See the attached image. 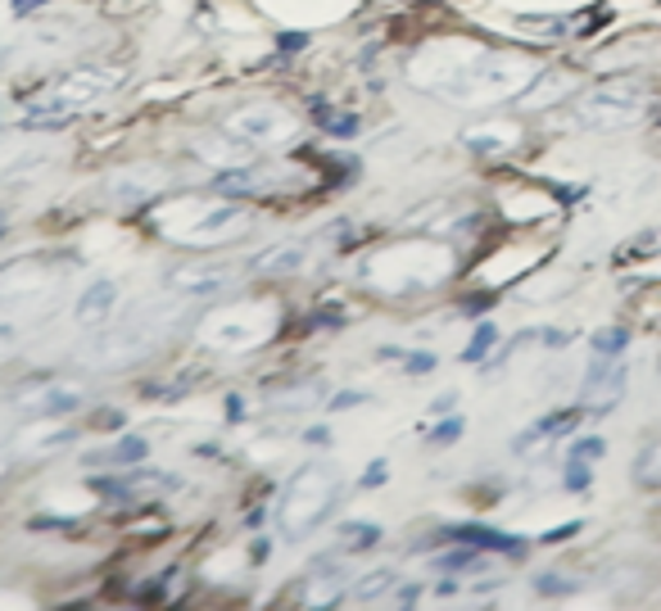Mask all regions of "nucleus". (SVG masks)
<instances>
[{
	"instance_id": "nucleus-18",
	"label": "nucleus",
	"mask_w": 661,
	"mask_h": 611,
	"mask_svg": "<svg viewBox=\"0 0 661 611\" xmlns=\"http://www.w3.org/2000/svg\"><path fill=\"white\" fill-rule=\"evenodd\" d=\"M462 431H466V422L458 412H449L445 422H435L431 431H426V444H435V449H449V444H458L462 439Z\"/></svg>"
},
{
	"instance_id": "nucleus-4",
	"label": "nucleus",
	"mask_w": 661,
	"mask_h": 611,
	"mask_svg": "<svg viewBox=\"0 0 661 611\" xmlns=\"http://www.w3.org/2000/svg\"><path fill=\"white\" fill-rule=\"evenodd\" d=\"M426 544H472V548H485L494 558H526V539L521 535H508V531H494V525H481V521H458V525H439L435 539Z\"/></svg>"
},
{
	"instance_id": "nucleus-30",
	"label": "nucleus",
	"mask_w": 661,
	"mask_h": 611,
	"mask_svg": "<svg viewBox=\"0 0 661 611\" xmlns=\"http://www.w3.org/2000/svg\"><path fill=\"white\" fill-rule=\"evenodd\" d=\"M309 46V33H277V50L295 54V50H304Z\"/></svg>"
},
{
	"instance_id": "nucleus-38",
	"label": "nucleus",
	"mask_w": 661,
	"mask_h": 611,
	"mask_svg": "<svg viewBox=\"0 0 661 611\" xmlns=\"http://www.w3.org/2000/svg\"><path fill=\"white\" fill-rule=\"evenodd\" d=\"M0 236H5V217H0Z\"/></svg>"
},
{
	"instance_id": "nucleus-1",
	"label": "nucleus",
	"mask_w": 661,
	"mask_h": 611,
	"mask_svg": "<svg viewBox=\"0 0 661 611\" xmlns=\"http://www.w3.org/2000/svg\"><path fill=\"white\" fill-rule=\"evenodd\" d=\"M571 114L589 132H621L648 114V82L639 73H602L594 87L575 96Z\"/></svg>"
},
{
	"instance_id": "nucleus-34",
	"label": "nucleus",
	"mask_w": 661,
	"mask_h": 611,
	"mask_svg": "<svg viewBox=\"0 0 661 611\" xmlns=\"http://www.w3.org/2000/svg\"><path fill=\"white\" fill-rule=\"evenodd\" d=\"M41 5H50V0H14V14H33Z\"/></svg>"
},
{
	"instance_id": "nucleus-16",
	"label": "nucleus",
	"mask_w": 661,
	"mask_h": 611,
	"mask_svg": "<svg viewBox=\"0 0 661 611\" xmlns=\"http://www.w3.org/2000/svg\"><path fill=\"white\" fill-rule=\"evenodd\" d=\"M589 485H594V462L566 458V462H562V489H566V494H585Z\"/></svg>"
},
{
	"instance_id": "nucleus-27",
	"label": "nucleus",
	"mask_w": 661,
	"mask_h": 611,
	"mask_svg": "<svg viewBox=\"0 0 661 611\" xmlns=\"http://www.w3.org/2000/svg\"><path fill=\"white\" fill-rule=\"evenodd\" d=\"M385 481H390V462L376 458V462H367V471H363V481H358V485H363V489H381Z\"/></svg>"
},
{
	"instance_id": "nucleus-15",
	"label": "nucleus",
	"mask_w": 661,
	"mask_h": 611,
	"mask_svg": "<svg viewBox=\"0 0 661 611\" xmlns=\"http://www.w3.org/2000/svg\"><path fill=\"white\" fill-rule=\"evenodd\" d=\"M589 349H594V353H625V349H629V326H625V322L598 326L594 336H589Z\"/></svg>"
},
{
	"instance_id": "nucleus-2",
	"label": "nucleus",
	"mask_w": 661,
	"mask_h": 611,
	"mask_svg": "<svg viewBox=\"0 0 661 611\" xmlns=\"http://www.w3.org/2000/svg\"><path fill=\"white\" fill-rule=\"evenodd\" d=\"M336 498H340V476L330 466L313 462L304 471H295V481L286 485L282 494V508H277V521H282V535L290 544H299L304 535H313L317 525L336 512Z\"/></svg>"
},
{
	"instance_id": "nucleus-25",
	"label": "nucleus",
	"mask_w": 661,
	"mask_h": 611,
	"mask_svg": "<svg viewBox=\"0 0 661 611\" xmlns=\"http://www.w3.org/2000/svg\"><path fill=\"white\" fill-rule=\"evenodd\" d=\"M77 403H82L77 395H64V390H54L46 403H37V408H33V416H50V412H73Z\"/></svg>"
},
{
	"instance_id": "nucleus-14",
	"label": "nucleus",
	"mask_w": 661,
	"mask_h": 611,
	"mask_svg": "<svg viewBox=\"0 0 661 611\" xmlns=\"http://www.w3.org/2000/svg\"><path fill=\"white\" fill-rule=\"evenodd\" d=\"M127 485L136 489V498L141 494H169V489H177V476H163V471H146V466H132L127 471Z\"/></svg>"
},
{
	"instance_id": "nucleus-39",
	"label": "nucleus",
	"mask_w": 661,
	"mask_h": 611,
	"mask_svg": "<svg viewBox=\"0 0 661 611\" xmlns=\"http://www.w3.org/2000/svg\"><path fill=\"white\" fill-rule=\"evenodd\" d=\"M652 119H657V123H661V104H657V114H652Z\"/></svg>"
},
{
	"instance_id": "nucleus-8",
	"label": "nucleus",
	"mask_w": 661,
	"mask_h": 611,
	"mask_svg": "<svg viewBox=\"0 0 661 611\" xmlns=\"http://www.w3.org/2000/svg\"><path fill=\"white\" fill-rule=\"evenodd\" d=\"M114 299H119V286H114V282L91 286L87 295H82V303H77V322H82V326H100V322L109 317V309H114Z\"/></svg>"
},
{
	"instance_id": "nucleus-11",
	"label": "nucleus",
	"mask_w": 661,
	"mask_h": 611,
	"mask_svg": "<svg viewBox=\"0 0 661 611\" xmlns=\"http://www.w3.org/2000/svg\"><path fill=\"white\" fill-rule=\"evenodd\" d=\"M581 589H585V579H575L566 571H539L535 575V594H544V598H571Z\"/></svg>"
},
{
	"instance_id": "nucleus-5",
	"label": "nucleus",
	"mask_w": 661,
	"mask_h": 611,
	"mask_svg": "<svg viewBox=\"0 0 661 611\" xmlns=\"http://www.w3.org/2000/svg\"><path fill=\"white\" fill-rule=\"evenodd\" d=\"M585 422V403H566V408H553V412H544L535 426H526L516 439H512V453H535V449H548V444H558V439H566L575 426Z\"/></svg>"
},
{
	"instance_id": "nucleus-22",
	"label": "nucleus",
	"mask_w": 661,
	"mask_h": 611,
	"mask_svg": "<svg viewBox=\"0 0 661 611\" xmlns=\"http://www.w3.org/2000/svg\"><path fill=\"white\" fill-rule=\"evenodd\" d=\"M299 263H304V249H286V254H267V259H259L254 267H259V272H295Z\"/></svg>"
},
{
	"instance_id": "nucleus-17",
	"label": "nucleus",
	"mask_w": 661,
	"mask_h": 611,
	"mask_svg": "<svg viewBox=\"0 0 661 611\" xmlns=\"http://www.w3.org/2000/svg\"><path fill=\"white\" fill-rule=\"evenodd\" d=\"M277 123H282V119L272 114V109H259V114H240L232 127H236V132H245L250 141H263V136H267L272 127H277Z\"/></svg>"
},
{
	"instance_id": "nucleus-24",
	"label": "nucleus",
	"mask_w": 661,
	"mask_h": 611,
	"mask_svg": "<svg viewBox=\"0 0 661 611\" xmlns=\"http://www.w3.org/2000/svg\"><path fill=\"white\" fill-rule=\"evenodd\" d=\"M585 531V521H566V525H558V531H544L535 544H544V548H558V544H566V539H575Z\"/></svg>"
},
{
	"instance_id": "nucleus-33",
	"label": "nucleus",
	"mask_w": 661,
	"mask_h": 611,
	"mask_svg": "<svg viewBox=\"0 0 661 611\" xmlns=\"http://www.w3.org/2000/svg\"><path fill=\"white\" fill-rule=\"evenodd\" d=\"M395 598H399L403 607H412V602H417V598H422V585H403V589H399Z\"/></svg>"
},
{
	"instance_id": "nucleus-23",
	"label": "nucleus",
	"mask_w": 661,
	"mask_h": 611,
	"mask_svg": "<svg viewBox=\"0 0 661 611\" xmlns=\"http://www.w3.org/2000/svg\"><path fill=\"white\" fill-rule=\"evenodd\" d=\"M439 367V358L431 353V349H412V353H403V372L408 376H431Z\"/></svg>"
},
{
	"instance_id": "nucleus-7",
	"label": "nucleus",
	"mask_w": 661,
	"mask_h": 611,
	"mask_svg": "<svg viewBox=\"0 0 661 611\" xmlns=\"http://www.w3.org/2000/svg\"><path fill=\"white\" fill-rule=\"evenodd\" d=\"M489 558L494 552L485 548H472V544H453L435 558V571L439 575H476V571H489Z\"/></svg>"
},
{
	"instance_id": "nucleus-26",
	"label": "nucleus",
	"mask_w": 661,
	"mask_h": 611,
	"mask_svg": "<svg viewBox=\"0 0 661 611\" xmlns=\"http://www.w3.org/2000/svg\"><path fill=\"white\" fill-rule=\"evenodd\" d=\"M358 127H363V119H358V114H336V119L326 123V132L336 136V141H349V136H358Z\"/></svg>"
},
{
	"instance_id": "nucleus-35",
	"label": "nucleus",
	"mask_w": 661,
	"mask_h": 611,
	"mask_svg": "<svg viewBox=\"0 0 661 611\" xmlns=\"http://www.w3.org/2000/svg\"><path fill=\"white\" fill-rule=\"evenodd\" d=\"M96 426H123V412H96Z\"/></svg>"
},
{
	"instance_id": "nucleus-6",
	"label": "nucleus",
	"mask_w": 661,
	"mask_h": 611,
	"mask_svg": "<svg viewBox=\"0 0 661 611\" xmlns=\"http://www.w3.org/2000/svg\"><path fill=\"white\" fill-rule=\"evenodd\" d=\"M521 136H526V127L512 123V119H485V123H476V127L462 132V146L472 150V154H485V159H489V154H508V150H516Z\"/></svg>"
},
{
	"instance_id": "nucleus-28",
	"label": "nucleus",
	"mask_w": 661,
	"mask_h": 611,
	"mask_svg": "<svg viewBox=\"0 0 661 611\" xmlns=\"http://www.w3.org/2000/svg\"><path fill=\"white\" fill-rule=\"evenodd\" d=\"M27 525H33V531H77L73 516H33Z\"/></svg>"
},
{
	"instance_id": "nucleus-37",
	"label": "nucleus",
	"mask_w": 661,
	"mask_h": 611,
	"mask_svg": "<svg viewBox=\"0 0 661 611\" xmlns=\"http://www.w3.org/2000/svg\"><path fill=\"white\" fill-rule=\"evenodd\" d=\"M304 439H309V444H330V431H326V426H313V431H304Z\"/></svg>"
},
{
	"instance_id": "nucleus-19",
	"label": "nucleus",
	"mask_w": 661,
	"mask_h": 611,
	"mask_svg": "<svg viewBox=\"0 0 661 611\" xmlns=\"http://www.w3.org/2000/svg\"><path fill=\"white\" fill-rule=\"evenodd\" d=\"M91 489L100 494V498H109V503H132V498H136V489L127 485V476H91Z\"/></svg>"
},
{
	"instance_id": "nucleus-32",
	"label": "nucleus",
	"mask_w": 661,
	"mask_h": 611,
	"mask_svg": "<svg viewBox=\"0 0 661 611\" xmlns=\"http://www.w3.org/2000/svg\"><path fill=\"white\" fill-rule=\"evenodd\" d=\"M245 416V399L240 395H227V422H240Z\"/></svg>"
},
{
	"instance_id": "nucleus-31",
	"label": "nucleus",
	"mask_w": 661,
	"mask_h": 611,
	"mask_svg": "<svg viewBox=\"0 0 661 611\" xmlns=\"http://www.w3.org/2000/svg\"><path fill=\"white\" fill-rule=\"evenodd\" d=\"M453 408H458V390H445V395H439V399L431 403V412H435V416H445V412H453Z\"/></svg>"
},
{
	"instance_id": "nucleus-13",
	"label": "nucleus",
	"mask_w": 661,
	"mask_h": 611,
	"mask_svg": "<svg viewBox=\"0 0 661 611\" xmlns=\"http://www.w3.org/2000/svg\"><path fill=\"white\" fill-rule=\"evenodd\" d=\"M395 571L390 566H381V571H367L363 579H358V585H353V598L358 602H376V598H385V594H390L395 589Z\"/></svg>"
},
{
	"instance_id": "nucleus-10",
	"label": "nucleus",
	"mask_w": 661,
	"mask_h": 611,
	"mask_svg": "<svg viewBox=\"0 0 661 611\" xmlns=\"http://www.w3.org/2000/svg\"><path fill=\"white\" fill-rule=\"evenodd\" d=\"M494 345H499V326H494V322H476L472 340H466V349H462V363L466 367H481Z\"/></svg>"
},
{
	"instance_id": "nucleus-36",
	"label": "nucleus",
	"mask_w": 661,
	"mask_h": 611,
	"mask_svg": "<svg viewBox=\"0 0 661 611\" xmlns=\"http://www.w3.org/2000/svg\"><path fill=\"white\" fill-rule=\"evenodd\" d=\"M458 594V579H439L435 585V598H453Z\"/></svg>"
},
{
	"instance_id": "nucleus-12",
	"label": "nucleus",
	"mask_w": 661,
	"mask_h": 611,
	"mask_svg": "<svg viewBox=\"0 0 661 611\" xmlns=\"http://www.w3.org/2000/svg\"><path fill=\"white\" fill-rule=\"evenodd\" d=\"M336 535L345 539V548H349V552H367V548H376V544H381V535H385V531H381V525H372V521H345Z\"/></svg>"
},
{
	"instance_id": "nucleus-21",
	"label": "nucleus",
	"mask_w": 661,
	"mask_h": 611,
	"mask_svg": "<svg viewBox=\"0 0 661 611\" xmlns=\"http://www.w3.org/2000/svg\"><path fill=\"white\" fill-rule=\"evenodd\" d=\"M259 182L250 173H223V177H213V190H223V196H250Z\"/></svg>"
},
{
	"instance_id": "nucleus-3",
	"label": "nucleus",
	"mask_w": 661,
	"mask_h": 611,
	"mask_svg": "<svg viewBox=\"0 0 661 611\" xmlns=\"http://www.w3.org/2000/svg\"><path fill=\"white\" fill-rule=\"evenodd\" d=\"M625 385H629L625 353H594V363L581 376V403H585V412L598 416V412L616 408L621 395H625Z\"/></svg>"
},
{
	"instance_id": "nucleus-9",
	"label": "nucleus",
	"mask_w": 661,
	"mask_h": 611,
	"mask_svg": "<svg viewBox=\"0 0 661 611\" xmlns=\"http://www.w3.org/2000/svg\"><path fill=\"white\" fill-rule=\"evenodd\" d=\"M146 453H150V439H141V435H123L109 453H91L87 466H96V462H123V466H136V462H146Z\"/></svg>"
},
{
	"instance_id": "nucleus-29",
	"label": "nucleus",
	"mask_w": 661,
	"mask_h": 611,
	"mask_svg": "<svg viewBox=\"0 0 661 611\" xmlns=\"http://www.w3.org/2000/svg\"><path fill=\"white\" fill-rule=\"evenodd\" d=\"M372 395H363V390H340L336 399H330V408H336V412H345V408H358V403H367Z\"/></svg>"
},
{
	"instance_id": "nucleus-20",
	"label": "nucleus",
	"mask_w": 661,
	"mask_h": 611,
	"mask_svg": "<svg viewBox=\"0 0 661 611\" xmlns=\"http://www.w3.org/2000/svg\"><path fill=\"white\" fill-rule=\"evenodd\" d=\"M602 453H608V439H602V435H581L566 449V458H581V462H598Z\"/></svg>"
}]
</instances>
